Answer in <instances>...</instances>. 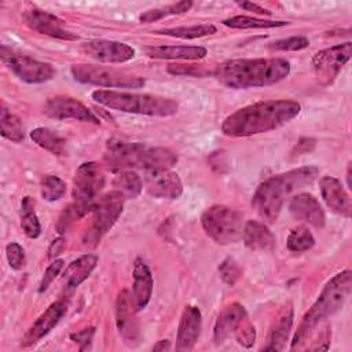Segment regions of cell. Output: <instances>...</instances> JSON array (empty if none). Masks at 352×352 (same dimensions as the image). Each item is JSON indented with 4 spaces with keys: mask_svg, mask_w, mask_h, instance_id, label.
I'll return each mask as SVG.
<instances>
[{
    "mask_svg": "<svg viewBox=\"0 0 352 352\" xmlns=\"http://www.w3.org/2000/svg\"><path fill=\"white\" fill-rule=\"evenodd\" d=\"M301 104L293 99L261 100L238 109L221 124V132L227 136H253L278 129L294 120Z\"/></svg>",
    "mask_w": 352,
    "mask_h": 352,
    "instance_id": "cell-1",
    "label": "cell"
},
{
    "mask_svg": "<svg viewBox=\"0 0 352 352\" xmlns=\"http://www.w3.org/2000/svg\"><path fill=\"white\" fill-rule=\"evenodd\" d=\"M290 73V62L285 58L230 59L213 69V77L224 87L246 89L274 85Z\"/></svg>",
    "mask_w": 352,
    "mask_h": 352,
    "instance_id": "cell-2",
    "label": "cell"
},
{
    "mask_svg": "<svg viewBox=\"0 0 352 352\" xmlns=\"http://www.w3.org/2000/svg\"><path fill=\"white\" fill-rule=\"evenodd\" d=\"M318 175V166L307 165L271 176L254 191L252 197V206L263 220L275 223L285 201L302 187L314 183Z\"/></svg>",
    "mask_w": 352,
    "mask_h": 352,
    "instance_id": "cell-3",
    "label": "cell"
},
{
    "mask_svg": "<svg viewBox=\"0 0 352 352\" xmlns=\"http://www.w3.org/2000/svg\"><path fill=\"white\" fill-rule=\"evenodd\" d=\"M352 287V271L344 270L336 274L322 289L319 297L312 304V307L302 316L294 336L292 340L290 349H298L309 338L315 329L330 315L337 312L348 296L351 294Z\"/></svg>",
    "mask_w": 352,
    "mask_h": 352,
    "instance_id": "cell-4",
    "label": "cell"
},
{
    "mask_svg": "<svg viewBox=\"0 0 352 352\" xmlns=\"http://www.w3.org/2000/svg\"><path fill=\"white\" fill-rule=\"evenodd\" d=\"M103 158L114 169L136 168L146 172L169 169L177 162V154L166 147H154L122 139L107 140Z\"/></svg>",
    "mask_w": 352,
    "mask_h": 352,
    "instance_id": "cell-5",
    "label": "cell"
},
{
    "mask_svg": "<svg viewBox=\"0 0 352 352\" xmlns=\"http://www.w3.org/2000/svg\"><path fill=\"white\" fill-rule=\"evenodd\" d=\"M91 96L99 104L122 113L169 117L176 114L179 110V103L175 99L160 95L133 94L116 89H96L91 94Z\"/></svg>",
    "mask_w": 352,
    "mask_h": 352,
    "instance_id": "cell-6",
    "label": "cell"
},
{
    "mask_svg": "<svg viewBox=\"0 0 352 352\" xmlns=\"http://www.w3.org/2000/svg\"><path fill=\"white\" fill-rule=\"evenodd\" d=\"M201 224L205 234L219 245H231L242 238V214L224 205H213L201 216Z\"/></svg>",
    "mask_w": 352,
    "mask_h": 352,
    "instance_id": "cell-7",
    "label": "cell"
},
{
    "mask_svg": "<svg viewBox=\"0 0 352 352\" xmlns=\"http://www.w3.org/2000/svg\"><path fill=\"white\" fill-rule=\"evenodd\" d=\"M72 76L76 81L104 88H142L144 85V78L107 66H99L94 63H77L70 67Z\"/></svg>",
    "mask_w": 352,
    "mask_h": 352,
    "instance_id": "cell-8",
    "label": "cell"
},
{
    "mask_svg": "<svg viewBox=\"0 0 352 352\" xmlns=\"http://www.w3.org/2000/svg\"><path fill=\"white\" fill-rule=\"evenodd\" d=\"M124 202L125 197L117 190L99 197L92 209V226L87 232L85 241L96 243L116 224L122 213Z\"/></svg>",
    "mask_w": 352,
    "mask_h": 352,
    "instance_id": "cell-9",
    "label": "cell"
},
{
    "mask_svg": "<svg viewBox=\"0 0 352 352\" xmlns=\"http://www.w3.org/2000/svg\"><path fill=\"white\" fill-rule=\"evenodd\" d=\"M0 56L3 63L22 81L28 84H41L50 81L55 76V69L47 62L33 59L28 55L12 51L1 45Z\"/></svg>",
    "mask_w": 352,
    "mask_h": 352,
    "instance_id": "cell-10",
    "label": "cell"
},
{
    "mask_svg": "<svg viewBox=\"0 0 352 352\" xmlns=\"http://www.w3.org/2000/svg\"><path fill=\"white\" fill-rule=\"evenodd\" d=\"M104 186V173L96 162L81 164L73 180V202L92 212L98 194Z\"/></svg>",
    "mask_w": 352,
    "mask_h": 352,
    "instance_id": "cell-11",
    "label": "cell"
},
{
    "mask_svg": "<svg viewBox=\"0 0 352 352\" xmlns=\"http://www.w3.org/2000/svg\"><path fill=\"white\" fill-rule=\"evenodd\" d=\"M351 51L352 44L351 41H346L344 44H337L316 52L312 58V66L316 78L324 85L331 84L342 66L349 60Z\"/></svg>",
    "mask_w": 352,
    "mask_h": 352,
    "instance_id": "cell-12",
    "label": "cell"
},
{
    "mask_svg": "<svg viewBox=\"0 0 352 352\" xmlns=\"http://www.w3.org/2000/svg\"><path fill=\"white\" fill-rule=\"evenodd\" d=\"M43 111L47 117L55 120H77L81 122H89L100 125V118H98L84 103L72 96H54L47 99Z\"/></svg>",
    "mask_w": 352,
    "mask_h": 352,
    "instance_id": "cell-13",
    "label": "cell"
},
{
    "mask_svg": "<svg viewBox=\"0 0 352 352\" xmlns=\"http://www.w3.org/2000/svg\"><path fill=\"white\" fill-rule=\"evenodd\" d=\"M22 19L32 30L60 40H77L78 37L65 29V22L56 15L41 8L32 7L22 14Z\"/></svg>",
    "mask_w": 352,
    "mask_h": 352,
    "instance_id": "cell-14",
    "label": "cell"
},
{
    "mask_svg": "<svg viewBox=\"0 0 352 352\" xmlns=\"http://www.w3.org/2000/svg\"><path fill=\"white\" fill-rule=\"evenodd\" d=\"M66 311H67V302L65 298H59L58 301L52 302L26 330V333L21 338V346L29 348L37 344L60 322Z\"/></svg>",
    "mask_w": 352,
    "mask_h": 352,
    "instance_id": "cell-15",
    "label": "cell"
},
{
    "mask_svg": "<svg viewBox=\"0 0 352 352\" xmlns=\"http://www.w3.org/2000/svg\"><path fill=\"white\" fill-rule=\"evenodd\" d=\"M81 51L87 56L106 63H124L135 56V50L131 45L113 40H92L84 43Z\"/></svg>",
    "mask_w": 352,
    "mask_h": 352,
    "instance_id": "cell-16",
    "label": "cell"
},
{
    "mask_svg": "<svg viewBox=\"0 0 352 352\" xmlns=\"http://www.w3.org/2000/svg\"><path fill=\"white\" fill-rule=\"evenodd\" d=\"M144 186L150 195L162 199H177L183 194V183L177 173L169 169L146 172Z\"/></svg>",
    "mask_w": 352,
    "mask_h": 352,
    "instance_id": "cell-17",
    "label": "cell"
},
{
    "mask_svg": "<svg viewBox=\"0 0 352 352\" xmlns=\"http://www.w3.org/2000/svg\"><path fill=\"white\" fill-rule=\"evenodd\" d=\"M133 314L136 312L132 305L131 294L128 290L124 289L118 293L117 302H116V324L120 336L131 346L139 342V336H140L139 324Z\"/></svg>",
    "mask_w": 352,
    "mask_h": 352,
    "instance_id": "cell-18",
    "label": "cell"
},
{
    "mask_svg": "<svg viewBox=\"0 0 352 352\" xmlns=\"http://www.w3.org/2000/svg\"><path fill=\"white\" fill-rule=\"evenodd\" d=\"M202 327V315L198 307L186 305L180 316L177 336H176V351L187 352L194 348L198 341Z\"/></svg>",
    "mask_w": 352,
    "mask_h": 352,
    "instance_id": "cell-19",
    "label": "cell"
},
{
    "mask_svg": "<svg viewBox=\"0 0 352 352\" xmlns=\"http://www.w3.org/2000/svg\"><path fill=\"white\" fill-rule=\"evenodd\" d=\"M289 212L296 220L304 221L316 228H322L326 221L324 210L319 201L308 192H300L292 197L289 201Z\"/></svg>",
    "mask_w": 352,
    "mask_h": 352,
    "instance_id": "cell-20",
    "label": "cell"
},
{
    "mask_svg": "<svg viewBox=\"0 0 352 352\" xmlns=\"http://www.w3.org/2000/svg\"><path fill=\"white\" fill-rule=\"evenodd\" d=\"M319 188H320V195L324 204L327 205V208H330L331 212L341 214L344 217H351V213H352L351 197L337 177L334 176L320 177Z\"/></svg>",
    "mask_w": 352,
    "mask_h": 352,
    "instance_id": "cell-21",
    "label": "cell"
},
{
    "mask_svg": "<svg viewBox=\"0 0 352 352\" xmlns=\"http://www.w3.org/2000/svg\"><path fill=\"white\" fill-rule=\"evenodd\" d=\"M133 285H132V305L135 312H139L147 307L153 296V275L148 265L142 260L136 258L133 263Z\"/></svg>",
    "mask_w": 352,
    "mask_h": 352,
    "instance_id": "cell-22",
    "label": "cell"
},
{
    "mask_svg": "<svg viewBox=\"0 0 352 352\" xmlns=\"http://www.w3.org/2000/svg\"><path fill=\"white\" fill-rule=\"evenodd\" d=\"M248 318L246 309L243 308V305L238 304V302H232L227 307H224L214 323V329H213V340L216 344H221L224 342L228 337L234 336L235 330L238 329V326L242 323V320Z\"/></svg>",
    "mask_w": 352,
    "mask_h": 352,
    "instance_id": "cell-23",
    "label": "cell"
},
{
    "mask_svg": "<svg viewBox=\"0 0 352 352\" xmlns=\"http://www.w3.org/2000/svg\"><path fill=\"white\" fill-rule=\"evenodd\" d=\"M144 52L154 59L176 60H199L208 55V50L201 45H148Z\"/></svg>",
    "mask_w": 352,
    "mask_h": 352,
    "instance_id": "cell-24",
    "label": "cell"
},
{
    "mask_svg": "<svg viewBox=\"0 0 352 352\" xmlns=\"http://www.w3.org/2000/svg\"><path fill=\"white\" fill-rule=\"evenodd\" d=\"M293 316V307L289 302L280 309L276 319L274 320L270 329L267 345L263 346L264 351H282L285 348L286 341L289 340L292 331Z\"/></svg>",
    "mask_w": 352,
    "mask_h": 352,
    "instance_id": "cell-25",
    "label": "cell"
},
{
    "mask_svg": "<svg viewBox=\"0 0 352 352\" xmlns=\"http://www.w3.org/2000/svg\"><path fill=\"white\" fill-rule=\"evenodd\" d=\"M98 264V256L96 254H84L80 256L78 258L73 260L65 270L63 272V289L65 292L70 293L73 292L76 287H78L89 275L91 272L95 270Z\"/></svg>",
    "mask_w": 352,
    "mask_h": 352,
    "instance_id": "cell-26",
    "label": "cell"
},
{
    "mask_svg": "<svg viewBox=\"0 0 352 352\" xmlns=\"http://www.w3.org/2000/svg\"><path fill=\"white\" fill-rule=\"evenodd\" d=\"M242 239L250 250H271L275 248V235L261 221L248 220L243 226Z\"/></svg>",
    "mask_w": 352,
    "mask_h": 352,
    "instance_id": "cell-27",
    "label": "cell"
},
{
    "mask_svg": "<svg viewBox=\"0 0 352 352\" xmlns=\"http://www.w3.org/2000/svg\"><path fill=\"white\" fill-rule=\"evenodd\" d=\"M30 138L37 146L52 153L54 155H63L66 151V140L50 128H34L30 132Z\"/></svg>",
    "mask_w": 352,
    "mask_h": 352,
    "instance_id": "cell-28",
    "label": "cell"
},
{
    "mask_svg": "<svg viewBox=\"0 0 352 352\" xmlns=\"http://www.w3.org/2000/svg\"><path fill=\"white\" fill-rule=\"evenodd\" d=\"M114 190L120 191L125 198H136L143 190L140 176L132 169H117L113 179Z\"/></svg>",
    "mask_w": 352,
    "mask_h": 352,
    "instance_id": "cell-29",
    "label": "cell"
},
{
    "mask_svg": "<svg viewBox=\"0 0 352 352\" xmlns=\"http://www.w3.org/2000/svg\"><path fill=\"white\" fill-rule=\"evenodd\" d=\"M21 227L26 236L36 239L41 234V226L34 212V199L25 197L21 202Z\"/></svg>",
    "mask_w": 352,
    "mask_h": 352,
    "instance_id": "cell-30",
    "label": "cell"
},
{
    "mask_svg": "<svg viewBox=\"0 0 352 352\" xmlns=\"http://www.w3.org/2000/svg\"><path fill=\"white\" fill-rule=\"evenodd\" d=\"M0 132L3 138L14 143H21L25 139V129L21 118L8 111L6 107H3L0 111Z\"/></svg>",
    "mask_w": 352,
    "mask_h": 352,
    "instance_id": "cell-31",
    "label": "cell"
},
{
    "mask_svg": "<svg viewBox=\"0 0 352 352\" xmlns=\"http://www.w3.org/2000/svg\"><path fill=\"white\" fill-rule=\"evenodd\" d=\"M287 23L289 22L286 21H270V19H260V18L248 16V15H235L223 21V25L232 29H270V28L285 26Z\"/></svg>",
    "mask_w": 352,
    "mask_h": 352,
    "instance_id": "cell-32",
    "label": "cell"
},
{
    "mask_svg": "<svg viewBox=\"0 0 352 352\" xmlns=\"http://www.w3.org/2000/svg\"><path fill=\"white\" fill-rule=\"evenodd\" d=\"M216 26L210 23H201V25H191V26H179V28H166L162 30H157L158 34L172 36L177 38H198L204 36H209L216 33Z\"/></svg>",
    "mask_w": 352,
    "mask_h": 352,
    "instance_id": "cell-33",
    "label": "cell"
},
{
    "mask_svg": "<svg viewBox=\"0 0 352 352\" xmlns=\"http://www.w3.org/2000/svg\"><path fill=\"white\" fill-rule=\"evenodd\" d=\"M315 245V238L307 226L294 227L286 239V246L290 252L301 253L309 250Z\"/></svg>",
    "mask_w": 352,
    "mask_h": 352,
    "instance_id": "cell-34",
    "label": "cell"
},
{
    "mask_svg": "<svg viewBox=\"0 0 352 352\" xmlns=\"http://www.w3.org/2000/svg\"><path fill=\"white\" fill-rule=\"evenodd\" d=\"M191 7H192V1H190V0L177 1V3L169 4V6H166V7L154 8V10H148V11H146V12H143V14L139 16V21H140L142 23H151V22H155V21L162 19V18L169 16V15L184 14V12H187Z\"/></svg>",
    "mask_w": 352,
    "mask_h": 352,
    "instance_id": "cell-35",
    "label": "cell"
},
{
    "mask_svg": "<svg viewBox=\"0 0 352 352\" xmlns=\"http://www.w3.org/2000/svg\"><path fill=\"white\" fill-rule=\"evenodd\" d=\"M66 192V183L55 176V175H47L43 177L41 184H40V194L41 197L48 201L54 202L60 199Z\"/></svg>",
    "mask_w": 352,
    "mask_h": 352,
    "instance_id": "cell-36",
    "label": "cell"
},
{
    "mask_svg": "<svg viewBox=\"0 0 352 352\" xmlns=\"http://www.w3.org/2000/svg\"><path fill=\"white\" fill-rule=\"evenodd\" d=\"M87 213H89L87 209L77 205L76 202H72L67 208H65V210L59 216V220H58V224H56L58 232L63 234L77 219H81Z\"/></svg>",
    "mask_w": 352,
    "mask_h": 352,
    "instance_id": "cell-37",
    "label": "cell"
},
{
    "mask_svg": "<svg viewBox=\"0 0 352 352\" xmlns=\"http://www.w3.org/2000/svg\"><path fill=\"white\" fill-rule=\"evenodd\" d=\"M219 274L221 280L228 285V286H234L242 276V270L239 267V264L236 263L235 258L232 257H227L224 258L220 265H219Z\"/></svg>",
    "mask_w": 352,
    "mask_h": 352,
    "instance_id": "cell-38",
    "label": "cell"
},
{
    "mask_svg": "<svg viewBox=\"0 0 352 352\" xmlns=\"http://www.w3.org/2000/svg\"><path fill=\"white\" fill-rule=\"evenodd\" d=\"M168 72L173 76H191V77H205L213 74L206 65H183V63H172L168 65Z\"/></svg>",
    "mask_w": 352,
    "mask_h": 352,
    "instance_id": "cell-39",
    "label": "cell"
},
{
    "mask_svg": "<svg viewBox=\"0 0 352 352\" xmlns=\"http://www.w3.org/2000/svg\"><path fill=\"white\" fill-rule=\"evenodd\" d=\"M309 45V40L305 36H293L289 38L276 40L270 44L271 50L276 51H300Z\"/></svg>",
    "mask_w": 352,
    "mask_h": 352,
    "instance_id": "cell-40",
    "label": "cell"
},
{
    "mask_svg": "<svg viewBox=\"0 0 352 352\" xmlns=\"http://www.w3.org/2000/svg\"><path fill=\"white\" fill-rule=\"evenodd\" d=\"M234 337L236 342L245 348H250L254 344L256 340V329L249 320V318H245L242 323L238 326V329L234 333Z\"/></svg>",
    "mask_w": 352,
    "mask_h": 352,
    "instance_id": "cell-41",
    "label": "cell"
},
{
    "mask_svg": "<svg viewBox=\"0 0 352 352\" xmlns=\"http://www.w3.org/2000/svg\"><path fill=\"white\" fill-rule=\"evenodd\" d=\"M6 256L12 270H22L26 264V256L23 248L18 242H10L6 246Z\"/></svg>",
    "mask_w": 352,
    "mask_h": 352,
    "instance_id": "cell-42",
    "label": "cell"
},
{
    "mask_svg": "<svg viewBox=\"0 0 352 352\" xmlns=\"http://www.w3.org/2000/svg\"><path fill=\"white\" fill-rule=\"evenodd\" d=\"M65 265V261L62 258H55L48 267L47 270L44 271V275L41 278V282H40V286H38V293H44L48 286L52 283V280L60 274L62 268Z\"/></svg>",
    "mask_w": 352,
    "mask_h": 352,
    "instance_id": "cell-43",
    "label": "cell"
},
{
    "mask_svg": "<svg viewBox=\"0 0 352 352\" xmlns=\"http://www.w3.org/2000/svg\"><path fill=\"white\" fill-rule=\"evenodd\" d=\"M94 334H95V327H87V329L80 330L77 333H72L70 340L74 341L76 344H78L80 351H84V349H88L91 346Z\"/></svg>",
    "mask_w": 352,
    "mask_h": 352,
    "instance_id": "cell-44",
    "label": "cell"
},
{
    "mask_svg": "<svg viewBox=\"0 0 352 352\" xmlns=\"http://www.w3.org/2000/svg\"><path fill=\"white\" fill-rule=\"evenodd\" d=\"M330 337H331V331L330 327L326 326L320 334H318L316 341H312V345L308 346L309 351H326L330 345Z\"/></svg>",
    "mask_w": 352,
    "mask_h": 352,
    "instance_id": "cell-45",
    "label": "cell"
},
{
    "mask_svg": "<svg viewBox=\"0 0 352 352\" xmlns=\"http://www.w3.org/2000/svg\"><path fill=\"white\" fill-rule=\"evenodd\" d=\"M236 6H239L241 8L246 10V11H250V12H254V14H258V15H271V11L256 4V3H250V1H242V3H236Z\"/></svg>",
    "mask_w": 352,
    "mask_h": 352,
    "instance_id": "cell-46",
    "label": "cell"
},
{
    "mask_svg": "<svg viewBox=\"0 0 352 352\" xmlns=\"http://www.w3.org/2000/svg\"><path fill=\"white\" fill-rule=\"evenodd\" d=\"M63 249H65V239L59 236L55 241H52L51 246L48 248V258H55L59 253H62Z\"/></svg>",
    "mask_w": 352,
    "mask_h": 352,
    "instance_id": "cell-47",
    "label": "cell"
},
{
    "mask_svg": "<svg viewBox=\"0 0 352 352\" xmlns=\"http://www.w3.org/2000/svg\"><path fill=\"white\" fill-rule=\"evenodd\" d=\"M170 341L169 340H160L157 344L153 345V351H169Z\"/></svg>",
    "mask_w": 352,
    "mask_h": 352,
    "instance_id": "cell-48",
    "label": "cell"
}]
</instances>
